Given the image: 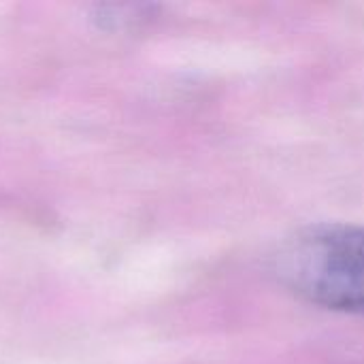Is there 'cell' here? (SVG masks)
I'll return each mask as SVG.
<instances>
[{
  "instance_id": "obj_1",
  "label": "cell",
  "mask_w": 364,
  "mask_h": 364,
  "mask_svg": "<svg viewBox=\"0 0 364 364\" xmlns=\"http://www.w3.org/2000/svg\"><path fill=\"white\" fill-rule=\"evenodd\" d=\"M279 279L301 299L364 314V228L318 224L299 230L277 256Z\"/></svg>"
},
{
  "instance_id": "obj_2",
  "label": "cell",
  "mask_w": 364,
  "mask_h": 364,
  "mask_svg": "<svg viewBox=\"0 0 364 364\" xmlns=\"http://www.w3.org/2000/svg\"><path fill=\"white\" fill-rule=\"evenodd\" d=\"M147 17V6H134V4H105L98 6L94 13V19L98 21V26L102 28H124L130 26L139 19Z\"/></svg>"
}]
</instances>
